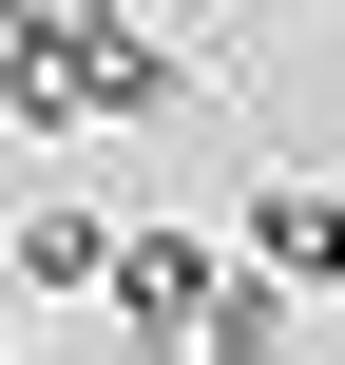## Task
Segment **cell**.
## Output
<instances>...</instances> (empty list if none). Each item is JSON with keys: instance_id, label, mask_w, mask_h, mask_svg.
<instances>
[{"instance_id": "cell-1", "label": "cell", "mask_w": 345, "mask_h": 365, "mask_svg": "<svg viewBox=\"0 0 345 365\" xmlns=\"http://www.w3.org/2000/svg\"><path fill=\"white\" fill-rule=\"evenodd\" d=\"M96 308H115L134 346H173V327L211 308V250H192V231H115V250H96Z\"/></svg>"}, {"instance_id": "cell-2", "label": "cell", "mask_w": 345, "mask_h": 365, "mask_svg": "<svg viewBox=\"0 0 345 365\" xmlns=\"http://www.w3.org/2000/svg\"><path fill=\"white\" fill-rule=\"evenodd\" d=\"M250 269H269V289H345V192L327 173H269V192H250Z\"/></svg>"}, {"instance_id": "cell-3", "label": "cell", "mask_w": 345, "mask_h": 365, "mask_svg": "<svg viewBox=\"0 0 345 365\" xmlns=\"http://www.w3.org/2000/svg\"><path fill=\"white\" fill-rule=\"evenodd\" d=\"M96 250H115L96 212H19V289H38V308H77V289H96Z\"/></svg>"}]
</instances>
